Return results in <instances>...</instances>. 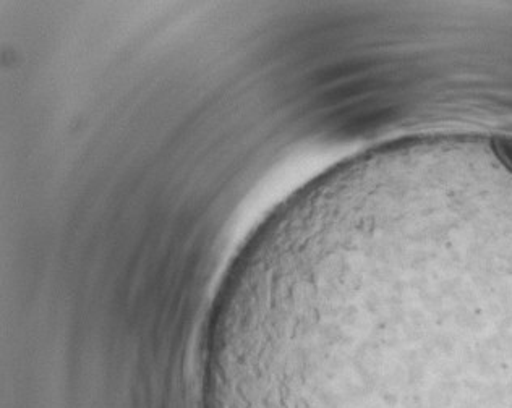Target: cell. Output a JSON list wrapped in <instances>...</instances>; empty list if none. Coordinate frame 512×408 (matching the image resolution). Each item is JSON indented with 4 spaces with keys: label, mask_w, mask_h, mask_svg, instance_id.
<instances>
[{
    "label": "cell",
    "mask_w": 512,
    "mask_h": 408,
    "mask_svg": "<svg viewBox=\"0 0 512 408\" xmlns=\"http://www.w3.org/2000/svg\"><path fill=\"white\" fill-rule=\"evenodd\" d=\"M201 386L200 408H512V360L414 350L316 271Z\"/></svg>",
    "instance_id": "cell-1"
},
{
    "label": "cell",
    "mask_w": 512,
    "mask_h": 408,
    "mask_svg": "<svg viewBox=\"0 0 512 408\" xmlns=\"http://www.w3.org/2000/svg\"><path fill=\"white\" fill-rule=\"evenodd\" d=\"M493 149L504 166L512 170V136H498L493 140Z\"/></svg>",
    "instance_id": "cell-2"
}]
</instances>
